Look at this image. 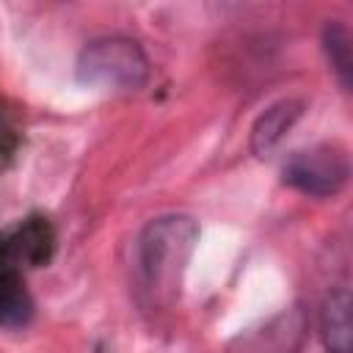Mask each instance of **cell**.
<instances>
[{"label":"cell","instance_id":"obj_1","mask_svg":"<svg viewBox=\"0 0 353 353\" xmlns=\"http://www.w3.org/2000/svg\"><path fill=\"white\" fill-rule=\"evenodd\" d=\"M196 240L199 223L190 215H160L141 229L135 243V290L143 309L174 306Z\"/></svg>","mask_w":353,"mask_h":353},{"label":"cell","instance_id":"obj_2","mask_svg":"<svg viewBox=\"0 0 353 353\" xmlns=\"http://www.w3.org/2000/svg\"><path fill=\"white\" fill-rule=\"evenodd\" d=\"M77 80L102 91H138L149 80V58L138 41L105 36L83 47L77 55Z\"/></svg>","mask_w":353,"mask_h":353},{"label":"cell","instance_id":"obj_3","mask_svg":"<svg viewBox=\"0 0 353 353\" xmlns=\"http://www.w3.org/2000/svg\"><path fill=\"white\" fill-rule=\"evenodd\" d=\"M350 176V157L342 143H314L309 149L295 152L281 171L284 185L314 196L328 199L336 196Z\"/></svg>","mask_w":353,"mask_h":353},{"label":"cell","instance_id":"obj_4","mask_svg":"<svg viewBox=\"0 0 353 353\" xmlns=\"http://www.w3.org/2000/svg\"><path fill=\"white\" fill-rule=\"evenodd\" d=\"M320 331L331 353H353V301L347 287L331 290L323 301Z\"/></svg>","mask_w":353,"mask_h":353},{"label":"cell","instance_id":"obj_5","mask_svg":"<svg viewBox=\"0 0 353 353\" xmlns=\"http://www.w3.org/2000/svg\"><path fill=\"white\" fill-rule=\"evenodd\" d=\"M301 102L298 99H281L276 105H270L254 124L251 130V149L256 157H268L281 141L284 135L292 130V124L301 119Z\"/></svg>","mask_w":353,"mask_h":353},{"label":"cell","instance_id":"obj_6","mask_svg":"<svg viewBox=\"0 0 353 353\" xmlns=\"http://www.w3.org/2000/svg\"><path fill=\"white\" fill-rule=\"evenodd\" d=\"M323 50L325 58L345 91H350L353 83V44H350V30L342 22H328L323 30Z\"/></svg>","mask_w":353,"mask_h":353}]
</instances>
